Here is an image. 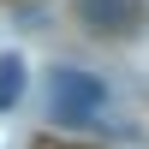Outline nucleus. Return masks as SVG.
<instances>
[{"label": "nucleus", "instance_id": "nucleus-1", "mask_svg": "<svg viewBox=\"0 0 149 149\" xmlns=\"http://www.w3.org/2000/svg\"><path fill=\"white\" fill-rule=\"evenodd\" d=\"M107 107V84L84 66H54L48 72V113L60 125H90L95 113Z\"/></svg>", "mask_w": 149, "mask_h": 149}, {"label": "nucleus", "instance_id": "nucleus-2", "mask_svg": "<svg viewBox=\"0 0 149 149\" xmlns=\"http://www.w3.org/2000/svg\"><path fill=\"white\" fill-rule=\"evenodd\" d=\"M78 24L102 42H131L143 30V0H78Z\"/></svg>", "mask_w": 149, "mask_h": 149}, {"label": "nucleus", "instance_id": "nucleus-3", "mask_svg": "<svg viewBox=\"0 0 149 149\" xmlns=\"http://www.w3.org/2000/svg\"><path fill=\"white\" fill-rule=\"evenodd\" d=\"M24 102V54H0V119Z\"/></svg>", "mask_w": 149, "mask_h": 149}]
</instances>
